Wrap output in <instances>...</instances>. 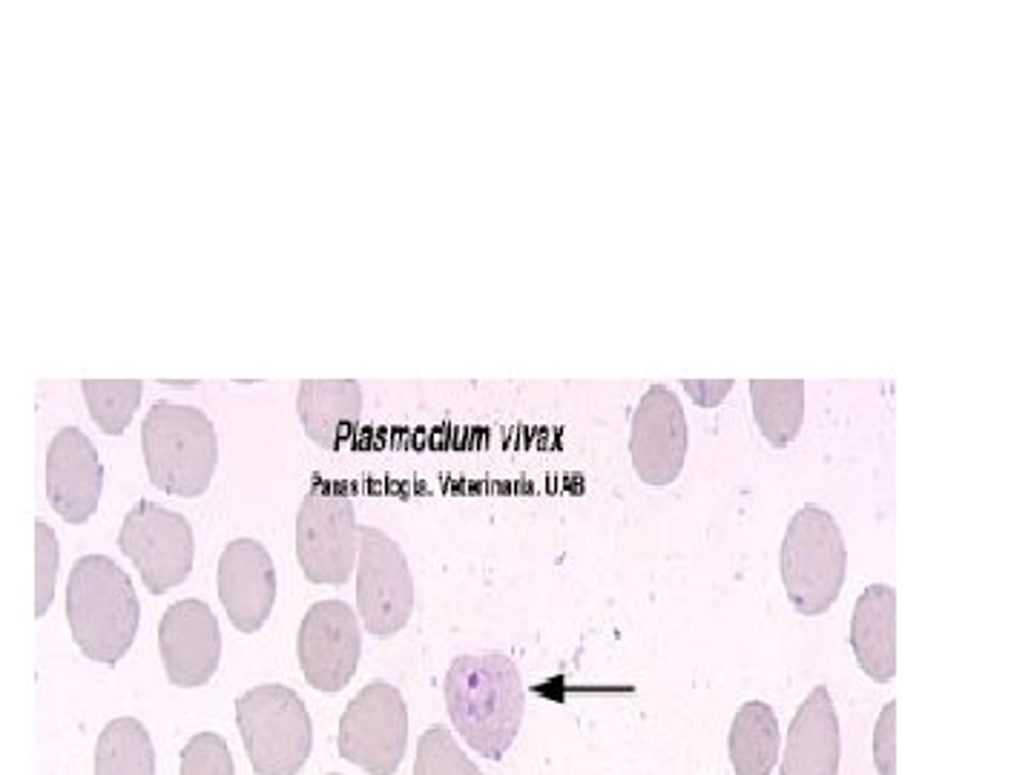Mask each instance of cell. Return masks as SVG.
Instances as JSON below:
<instances>
[{"instance_id":"obj_1","label":"cell","mask_w":1034,"mask_h":775,"mask_svg":"<svg viewBox=\"0 0 1034 775\" xmlns=\"http://www.w3.org/2000/svg\"><path fill=\"white\" fill-rule=\"evenodd\" d=\"M446 709L466 744L501 761L515 744L526 692L515 660L503 653L460 655L446 672Z\"/></svg>"},{"instance_id":"obj_2","label":"cell","mask_w":1034,"mask_h":775,"mask_svg":"<svg viewBox=\"0 0 1034 775\" xmlns=\"http://www.w3.org/2000/svg\"><path fill=\"white\" fill-rule=\"evenodd\" d=\"M139 595L107 554H86L67 580V621L78 649L98 664H118L139 632Z\"/></svg>"},{"instance_id":"obj_3","label":"cell","mask_w":1034,"mask_h":775,"mask_svg":"<svg viewBox=\"0 0 1034 775\" xmlns=\"http://www.w3.org/2000/svg\"><path fill=\"white\" fill-rule=\"evenodd\" d=\"M150 483L171 497H201L219 460L216 428L193 406L155 402L141 425Z\"/></svg>"},{"instance_id":"obj_4","label":"cell","mask_w":1034,"mask_h":775,"mask_svg":"<svg viewBox=\"0 0 1034 775\" xmlns=\"http://www.w3.org/2000/svg\"><path fill=\"white\" fill-rule=\"evenodd\" d=\"M848 549L836 517L822 506H804L788 522L779 552L782 584L804 618L825 614L839 598Z\"/></svg>"},{"instance_id":"obj_5","label":"cell","mask_w":1034,"mask_h":775,"mask_svg":"<svg viewBox=\"0 0 1034 775\" xmlns=\"http://www.w3.org/2000/svg\"><path fill=\"white\" fill-rule=\"evenodd\" d=\"M242 744L256 775H296L314 747L308 706L285 683L254 686L236 701Z\"/></svg>"},{"instance_id":"obj_6","label":"cell","mask_w":1034,"mask_h":775,"mask_svg":"<svg viewBox=\"0 0 1034 775\" xmlns=\"http://www.w3.org/2000/svg\"><path fill=\"white\" fill-rule=\"evenodd\" d=\"M360 526L345 489L317 483L296 515V557L310 584L342 586L356 568Z\"/></svg>"},{"instance_id":"obj_7","label":"cell","mask_w":1034,"mask_h":775,"mask_svg":"<svg viewBox=\"0 0 1034 775\" xmlns=\"http://www.w3.org/2000/svg\"><path fill=\"white\" fill-rule=\"evenodd\" d=\"M340 755L368 775H395L409 747V706L395 683L360 690L340 718Z\"/></svg>"},{"instance_id":"obj_8","label":"cell","mask_w":1034,"mask_h":775,"mask_svg":"<svg viewBox=\"0 0 1034 775\" xmlns=\"http://www.w3.org/2000/svg\"><path fill=\"white\" fill-rule=\"evenodd\" d=\"M354 572L356 614L368 635H397L414 609V580L400 543L374 526H360Z\"/></svg>"},{"instance_id":"obj_9","label":"cell","mask_w":1034,"mask_h":775,"mask_svg":"<svg viewBox=\"0 0 1034 775\" xmlns=\"http://www.w3.org/2000/svg\"><path fill=\"white\" fill-rule=\"evenodd\" d=\"M118 545L153 595L176 589L193 572V529L187 517L150 500H139L127 512Z\"/></svg>"},{"instance_id":"obj_10","label":"cell","mask_w":1034,"mask_h":775,"mask_svg":"<svg viewBox=\"0 0 1034 775\" xmlns=\"http://www.w3.org/2000/svg\"><path fill=\"white\" fill-rule=\"evenodd\" d=\"M305 681L319 692H340L354 678L363 655L360 614L345 600H319L305 612L296 637Z\"/></svg>"},{"instance_id":"obj_11","label":"cell","mask_w":1034,"mask_h":775,"mask_svg":"<svg viewBox=\"0 0 1034 775\" xmlns=\"http://www.w3.org/2000/svg\"><path fill=\"white\" fill-rule=\"evenodd\" d=\"M690 428L679 397L667 385H649L633 414L630 454L641 483L670 485L688 460Z\"/></svg>"},{"instance_id":"obj_12","label":"cell","mask_w":1034,"mask_h":775,"mask_svg":"<svg viewBox=\"0 0 1034 775\" xmlns=\"http://www.w3.org/2000/svg\"><path fill=\"white\" fill-rule=\"evenodd\" d=\"M158 649L173 686L193 690L216 676L222 658V632L216 614L204 600L190 598L173 603L158 626Z\"/></svg>"},{"instance_id":"obj_13","label":"cell","mask_w":1034,"mask_h":775,"mask_svg":"<svg viewBox=\"0 0 1034 775\" xmlns=\"http://www.w3.org/2000/svg\"><path fill=\"white\" fill-rule=\"evenodd\" d=\"M219 600L239 632L262 630L277 603V568L259 540L239 538L219 557Z\"/></svg>"},{"instance_id":"obj_14","label":"cell","mask_w":1034,"mask_h":775,"mask_svg":"<svg viewBox=\"0 0 1034 775\" xmlns=\"http://www.w3.org/2000/svg\"><path fill=\"white\" fill-rule=\"evenodd\" d=\"M104 489V469L84 431L63 428L47 451V497L58 517L81 526L95 515Z\"/></svg>"},{"instance_id":"obj_15","label":"cell","mask_w":1034,"mask_h":775,"mask_svg":"<svg viewBox=\"0 0 1034 775\" xmlns=\"http://www.w3.org/2000/svg\"><path fill=\"white\" fill-rule=\"evenodd\" d=\"M839 718L827 686L816 690L796 709L788 729L782 775H839Z\"/></svg>"},{"instance_id":"obj_16","label":"cell","mask_w":1034,"mask_h":775,"mask_svg":"<svg viewBox=\"0 0 1034 775\" xmlns=\"http://www.w3.org/2000/svg\"><path fill=\"white\" fill-rule=\"evenodd\" d=\"M850 646L871 681L891 683L896 676V591L873 584L859 595L850 618Z\"/></svg>"},{"instance_id":"obj_17","label":"cell","mask_w":1034,"mask_h":775,"mask_svg":"<svg viewBox=\"0 0 1034 775\" xmlns=\"http://www.w3.org/2000/svg\"><path fill=\"white\" fill-rule=\"evenodd\" d=\"M296 408L305 434L319 446L337 448L363 416V391L356 379H305Z\"/></svg>"},{"instance_id":"obj_18","label":"cell","mask_w":1034,"mask_h":775,"mask_svg":"<svg viewBox=\"0 0 1034 775\" xmlns=\"http://www.w3.org/2000/svg\"><path fill=\"white\" fill-rule=\"evenodd\" d=\"M779 718L773 706L764 701H748L741 706L727 738L736 775H771L779 761Z\"/></svg>"},{"instance_id":"obj_19","label":"cell","mask_w":1034,"mask_h":775,"mask_svg":"<svg viewBox=\"0 0 1034 775\" xmlns=\"http://www.w3.org/2000/svg\"><path fill=\"white\" fill-rule=\"evenodd\" d=\"M753 416L773 448L790 446L804 420V383L799 379H753Z\"/></svg>"},{"instance_id":"obj_20","label":"cell","mask_w":1034,"mask_h":775,"mask_svg":"<svg viewBox=\"0 0 1034 775\" xmlns=\"http://www.w3.org/2000/svg\"><path fill=\"white\" fill-rule=\"evenodd\" d=\"M95 775H155V750L139 718H113L95 747Z\"/></svg>"},{"instance_id":"obj_21","label":"cell","mask_w":1034,"mask_h":775,"mask_svg":"<svg viewBox=\"0 0 1034 775\" xmlns=\"http://www.w3.org/2000/svg\"><path fill=\"white\" fill-rule=\"evenodd\" d=\"M84 400L93 423L104 434H124L141 402L139 379H84Z\"/></svg>"},{"instance_id":"obj_22","label":"cell","mask_w":1034,"mask_h":775,"mask_svg":"<svg viewBox=\"0 0 1034 775\" xmlns=\"http://www.w3.org/2000/svg\"><path fill=\"white\" fill-rule=\"evenodd\" d=\"M414 775H483L478 764L460 750L455 732L443 724H434L420 736Z\"/></svg>"},{"instance_id":"obj_23","label":"cell","mask_w":1034,"mask_h":775,"mask_svg":"<svg viewBox=\"0 0 1034 775\" xmlns=\"http://www.w3.org/2000/svg\"><path fill=\"white\" fill-rule=\"evenodd\" d=\"M178 775H236L231 747L219 732H199L185 744Z\"/></svg>"},{"instance_id":"obj_24","label":"cell","mask_w":1034,"mask_h":775,"mask_svg":"<svg viewBox=\"0 0 1034 775\" xmlns=\"http://www.w3.org/2000/svg\"><path fill=\"white\" fill-rule=\"evenodd\" d=\"M58 538L47 520H35V618H44L55 600Z\"/></svg>"},{"instance_id":"obj_25","label":"cell","mask_w":1034,"mask_h":775,"mask_svg":"<svg viewBox=\"0 0 1034 775\" xmlns=\"http://www.w3.org/2000/svg\"><path fill=\"white\" fill-rule=\"evenodd\" d=\"M873 764L880 775H896V704L882 706L880 721L873 729Z\"/></svg>"},{"instance_id":"obj_26","label":"cell","mask_w":1034,"mask_h":775,"mask_svg":"<svg viewBox=\"0 0 1034 775\" xmlns=\"http://www.w3.org/2000/svg\"><path fill=\"white\" fill-rule=\"evenodd\" d=\"M684 385V391L690 394V400L698 402L702 408H716L718 402L725 400L730 388H733V379H718V383H702V379H681Z\"/></svg>"},{"instance_id":"obj_27","label":"cell","mask_w":1034,"mask_h":775,"mask_svg":"<svg viewBox=\"0 0 1034 775\" xmlns=\"http://www.w3.org/2000/svg\"><path fill=\"white\" fill-rule=\"evenodd\" d=\"M331 775H340V773H331Z\"/></svg>"}]
</instances>
